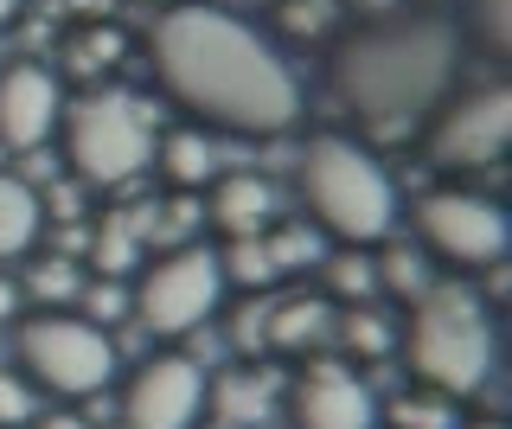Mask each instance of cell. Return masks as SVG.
Instances as JSON below:
<instances>
[{"label":"cell","instance_id":"29","mask_svg":"<svg viewBox=\"0 0 512 429\" xmlns=\"http://www.w3.org/2000/svg\"><path fill=\"white\" fill-rule=\"evenodd\" d=\"M90 263H96V276H128L141 257H135V231L122 225V218H96V244H90Z\"/></svg>","mask_w":512,"mask_h":429},{"label":"cell","instance_id":"34","mask_svg":"<svg viewBox=\"0 0 512 429\" xmlns=\"http://www.w3.org/2000/svg\"><path fill=\"white\" fill-rule=\"evenodd\" d=\"M404 7V0H352V13H359V20H378V13H397Z\"/></svg>","mask_w":512,"mask_h":429},{"label":"cell","instance_id":"10","mask_svg":"<svg viewBox=\"0 0 512 429\" xmlns=\"http://www.w3.org/2000/svg\"><path fill=\"white\" fill-rule=\"evenodd\" d=\"M205 385L212 365L180 346H160L122 378L116 391V417L122 429H199L205 423Z\"/></svg>","mask_w":512,"mask_h":429},{"label":"cell","instance_id":"9","mask_svg":"<svg viewBox=\"0 0 512 429\" xmlns=\"http://www.w3.org/2000/svg\"><path fill=\"white\" fill-rule=\"evenodd\" d=\"M416 129H423V161L436 173H448V180L487 173V167H500V154L512 141V90L500 77L493 84H468L461 77Z\"/></svg>","mask_w":512,"mask_h":429},{"label":"cell","instance_id":"33","mask_svg":"<svg viewBox=\"0 0 512 429\" xmlns=\"http://www.w3.org/2000/svg\"><path fill=\"white\" fill-rule=\"evenodd\" d=\"M26 429H90V417H77V410H32V423Z\"/></svg>","mask_w":512,"mask_h":429},{"label":"cell","instance_id":"35","mask_svg":"<svg viewBox=\"0 0 512 429\" xmlns=\"http://www.w3.org/2000/svg\"><path fill=\"white\" fill-rule=\"evenodd\" d=\"M455 429H506L500 417H455Z\"/></svg>","mask_w":512,"mask_h":429},{"label":"cell","instance_id":"19","mask_svg":"<svg viewBox=\"0 0 512 429\" xmlns=\"http://www.w3.org/2000/svg\"><path fill=\"white\" fill-rule=\"evenodd\" d=\"M455 33L468 52H480L487 65H506L512 58V0H461Z\"/></svg>","mask_w":512,"mask_h":429},{"label":"cell","instance_id":"13","mask_svg":"<svg viewBox=\"0 0 512 429\" xmlns=\"http://www.w3.org/2000/svg\"><path fill=\"white\" fill-rule=\"evenodd\" d=\"M205 218L218 225V237H263L282 218V199L263 173H212Z\"/></svg>","mask_w":512,"mask_h":429},{"label":"cell","instance_id":"23","mask_svg":"<svg viewBox=\"0 0 512 429\" xmlns=\"http://www.w3.org/2000/svg\"><path fill=\"white\" fill-rule=\"evenodd\" d=\"M455 397H442V391H404V397H391V404H378V429H455Z\"/></svg>","mask_w":512,"mask_h":429},{"label":"cell","instance_id":"27","mask_svg":"<svg viewBox=\"0 0 512 429\" xmlns=\"http://www.w3.org/2000/svg\"><path fill=\"white\" fill-rule=\"evenodd\" d=\"M276 33L282 39H333L340 33V7H333V0H282Z\"/></svg>","mask_w":512,"mask_h":429},{"label":"cell","instance_id":"18","mask_svg":"<svg viewBox=\"0 0 512 429\" xmlns=\"http://www.w3.org/2000/svg\"><path fill=\"white\" fill-rule=\"evenodd\" d=\"M333 346H340V359H391L397 353V314L384 308V301H346V308H333Z\"/></svg>","mask_w":512,"mask_h":429},{"label":"cell","instance_id":"7","mask_svg":"<svg viewBox=\"0 0 512 429\" xmlns=\"http://www.w3.org/2000/svg\"><path fill=\"white\" fill-rule=\"evenodd\" d=\"M224 269H218V244L186 237V244L154 250L148 263H135L128 282V321H141L154 340H186L205 321H218L224 308Z\"/></svg>","mask_w":512,"mask_h":429},{"label":"cell","instance_id":"22","mask_svg":"<svg viewBox=\"0 0 512 429\" xmlns=\"http://www.w3.org/2000/svg\"><path fill=\"white\" fill-rule=\"evenodd\" d=\"M218 269H224V289H244V295H269L282 282L276 257H269L263 237H224L218 244Z\"/></svg>","mask_w":512,"mask_h":429},{"label":"cell","instance_id":"30","mask_svg":"<svg viewBox=\"0 0 512 429\" xmlns=\"http://www.w3.org/2000/svg\"><path fill=\"white\" fill-rule=\"evenodd\" d=\"M122 52H128V39L116 33V26H84V33L71 39V65L77 71H116L122 65Z\"/></svg>","mask_w":512,"mask_h":429},{"label":"cell","instance_id":"2","mask_svg":"<svg viewBox=\"0 0 512 429\" xmlns=\"http://www.w3.org/2000/svg\"><path fill=\"white\" fill-rule=\"evenodd\" d=\"M468 45L455 33V13L442 7H397L333 33L327 90L359 129L404 135L461 84Z\"/></svg>","mask_w":512,"mask_h":429},{"label":"cell","instance_id":"36","mask_svg":"<svg viewBox=\"0 0 512 429\" xmlns=\"http://www.w3.org/2000/svg\"><path fill=\"white\" fill-rule=\"evenodd\" d=\"M13 13H20V0H0V26H7V20H13Z\"/></svg>","mask_w":512,"mask_h":429},{"label":"cell","instance_id":"8","mask_svg":"<svg viewBox=\"0 0 512 429\" xmlns=\"http://www.w3.org/2000/svg\"><path fill=\"white\" fill-rule=\"evenodd\" d=\"M410 231H416V250L429 263H442L448 276H480V269L506 263V250H512L506 205L493 193H474L468 180H442L429 193H416Z\"/></svg>","mask_w":512,"mask_h":429},{"label":"cell","instance_id":"4","mask_svg":"<svg viewBox=\"0 0 512 429\" xmlns=\"http://www.w3.org/2000/svg\"><path fill=\"white\" fill-rule=\"evenodd\" d=\"M295 199L308 212V225L327 244H384L404 218L397 180L384 161L346 129H314L295 154Z\"/></svg>","mask_w":512,"mask_h":429},{"label":"cell","instance_id":"31","mask_svg":"<svg viewBox=\"0 0 512 429\" xmlns=\"http://www.w3.org/2000/svg\"><path fill=\"white\" fill-rule=\"evenodd\" d=\"M32 410H39V391L20 365H0V429H26Z\"/></svg>","mask_w":512,"mask_h":429},{"label":"cell","instance_id":"28","mask_svg":"<svg viewBox=\"0 0 512 429\" xmlns=\"http://www.w3.org/2000/svg\"><path fill=\"white\" fill-rule=\"evenodd\" d=\"M224 314V346L237 359H256L263 353V314H269V295H244L237 308H218Z\"/></svg>","mask_w":512,"mask_h":429},{"label":"cell","instance_id":"3","mask_svg":"<svg viewBox=\"0 0 512 429\" xmlns=\"http://www.w3.org/2000/svg\"><path fill=\"white\" fill-rule=\"evenodd\" d=\"M493 301L480 295L474 276H436L423 295L397 314V365L410 385L442 397H474L493 378Z\"/></svg>","mask_w":512,"mask_h":429},{"label":"cell","instance_id":"6","mask_svg":"<svg viewBox=\"0 0 512 429\" xmlns=\"http://www.w3.org/2000/svg\"><path fill=\"white\" fill-rule=\"evenodd\" d=\"M13 333V359L32 378L39 397H64V404H84V397H109L122 378V353L116 333L84 321L77 308H26Z\"/></svg>","mask_w":512,"mask_h":429},{"label":"cell","instance_id":"1","mask_svg":"<svg viewBox=\"0 0 512 429\" xmlns=\"http://www.w3.org/2000/svg\"><path fill=\"white\" fill-rule=\"evenodd\" d=\"M148 65L167 103L205 135H288L308 109L282 45L218 0H180L160 13Z\"/></svg>","mask_w":512,"mask_h":429},{"label":"cell","instance_id":"17","mask_svg":"<svg viewBox=\"0 0 512 429\" xmlns=\"http://www.w3.org/2000/svg\"><path fill=\"white\" fill-rule=\"evenodd\" d=\"M148 167L173 186V193H199V186H212V173H218L212 135L192 129V122H180V129L154 135V161H148Z\"/></svg>","mask_w":512,"mask_h":429},{"label":"cell","instance_id":"26","mask_svg":"<svg viewBox=\"0 0 512 429\" xmlns=\"http://www.w3.org/2000/svg\"><path fill=\"white\" fill-rule=\"evenodd\" d=\"M71 308L84 314V321L116 333L128 321V282L122 276H84V282H77V295H71Z\"/></svg>","mask_w":512,"mask_h":429},{"label":"cell","instance_id":"11","mask_svg":"<svg viewBox=\"0 0 512 429\" xmlns=\"http://www.w3.org/2000/svg\"><path fill=\"white\" fill-rule=\"evenodd\" d=\"M378 404L372 378L359 372L352 359H327L308 353L295 372L282 378V417L288 429H378Z\"/></svg>","mask_w":512,"mask_h":429},{"label":"cell","instance_id":"14","mask_svg":"<svg viewBox=\"0 0 512 429\" xmlns=\"http://www.w3.org/2000/svg\"><path fill=\"white\" fill-rule=\"evenodd\" d=\"M333 340V301L320 289H301V295H276L263 314V353H282V359H308Z\"/></svg>","mask_w":512,"mask_h":429},{"label":"cell","instance_id":"15","mask_svg":"<svg viewBox=\"0 0 512 429\" xmlns=\"http://www.w3.org/2000/svg\"><path fill=\"white\" fill-rule=\"evenodd\" d=\"M276 404H282V385L269 372H256V359L224 365V372H212V385H205V417L218 429H263V417Z\"/></svg>","mask_w":512,"mask_h":429},{"label":"cell","instance_id":"5","mask_svg":"<svg viewBox=\"0 0 512 429\" xmlns=\"http://www.w3.org/2000/svg\"><path fill=\"white\" fill-rule=\"evenodd\" d=\"M58 148L77 186L90 193H116V186L141 180L154 161V122L141 97H128L116 84H84L77 97H64L58 116Z\"/></svg>","mask_w":512,"mask_h":429},{"label":"cell","instance_id":"24","mask_svg":"<svg viewBox=\"0 0 512 429\" xmlns=\"http://www.w3.org/2000/svg\"><path fill=\"white\" fill-rule=\"evenodd\" d=\"M77 282H84V269L71 257H26L20 289H26V308H71Z\"/></svg>","mask_w":512,"mask_h":429},{"label":"cell","instance_id":"25","mask_svg":"<svg viewBox=\"0 0 512 429\" xmlns=\"http://www.w3.org/2000/svg\"><path fill=\"white\" fill-rule=\"evenodd\" d=\"M269 257H276V269L288 276V269H314L320 257H327V237H320L308 218H276V225L263 231Z\"/></svg>","mask_w":512,"mask_h":429},{"label":"cell","instance_id":"16","mask_svg":"<svg viewBox=\"0 0 512 429\" xmlns=\"http://www.w3.org/2000/svg\"><path fill=\"white\" fill-rule=\"evenodd\" d=\"M45 237V205H39V186L26 173H7L0 167V269L26 263Z\"/></svg>","mask_w":512,"mask_h":429},{"label":"cell","instance_id":"32","mask_svg":"<svg viewBox=\"0 0 512 429\" xmlns=\"http://www.w3.org/2000/svg\"><path fill=\"white\" fill-rule=\"evenodd\" d=\"M20 314H26V289H20V276H13V269H0V333L20 321Z\"/></svg>","mask_w":512,"mask_h":429},{"label":"cell","instance_id":"20","mask_svg":"<svg viewBox=\"0 0 512 429\" xmlns=\"http://www.w3.org/2000/svg\"><path fill=\"white\" fill-rule=\"evenodd\" d=\"M320 295L333 301V308H346V301H378V263L365 244H340L320 257Z\"/></svg>","mask_w":512,"mask_h":429},{"label":"cell","instance_id":"21","mask_svg":"<svg viewBox=\"0 0 512 429\" xmlns=\"http://www.w3.org/2000/svg\"><path fill=\"white\" fill-rule=\"evenodd\" d=\"M378 250V301H397V308H410L416 295L429 289V282H436V263L423 257V250L416 244H391V237H384V244H372Z\"/></svg>","mask_w":512,"mask_h":429},{"label":"cell","instance_id":"12","mask_svg":"<svg viewBox=\"0 0 512 429\" xmlns=\"http://www.w3.org/2000/svg\"><path fill=\"white\" fill-rule=\"evenodd\" d=\"M58 116H64V77L39 58H13L0 65V148L26 154V148H45L58 135Z\"/></svg>","mask_w":512,"mask_h":429}]
</instances>
